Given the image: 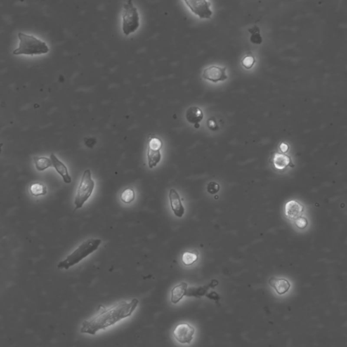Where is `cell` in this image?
I'll list each match as a JSON object with an SVG mask.
<instances>
[{
  "label": "cell",
  "instance_id": "18",
  "mask_svg": "<svg viewBox=\"0 0 347 347\" xmlns=\"http://www.w3.org/2000/svg\"><path fill=\"white\" fill-rule=\"evenodd\" d=\"M35 164L38 171H43L47 168L53 166L51 159L45 157H35Z\"/></svg>",
  "mask_w": 347,
  "mask_h": 347
},
{
  "label": "cell",
  "instance_id": "27",
  "mask_svg": "<svg viewBox=\"0 0 347 347\" xmlns=\"http://www.w3.org/2000/svg\"><path fill=\"white\" fill-rule=\"evenodd\" d=\"M279 149H280L281 152H282L283 154H285V153L288 152V151H289V147L287 144L282 143L280 146H279Z\"/></svg>",
  "mask_w": 347,
  "mask_h": 347
},
{
  "label": "cell",
  "instance_id": "12",
  "mask_svg": "<svg viewBox=\"0 0 347 347\" xmlns=\"http://www.w3.org/2000/svg\"><path fill=\"white\" fill-rule=\"evenodd\" d=\"M272 162L274 168L279 171H284L289 166L294 167V164L291 162V157L284 154L275 153L272 159Z\"/></svg>",
  "mask_w": 347,
  "mask_h": 347
},
{
  "label": "cell",
  "instance_id": "24",
  "mask_svg": "<svg viewBox=\"0 0 347 347\" xmlns=\"http://www.w3.org/2000/svg\"><path fill=\"white\" fill-rule=\"evenodd\" d=\"M207 191L212 195H215L220 191V185L216 182H211L208 185Z\"/></svg>",
  "mask_w": 347,
  "mask_h": 347
},
{
  "label": "cell",
  "instance_id": "19",
  "mask_svg": "<svg viewBox=\"0 0 347 347\" xmlns=\"http://www.w3.org/2000/svg\"><path fill=\"white\" fill-rule=\"evenodd\" d=\"M248 31L251 34L250 41L251 43L255 45H260L263 43V39L260 34V29L258 26L254 25V27L248 29Z\"/></svg>",
  "mask_w": 347,
  "mask_h": 347
},
{
  "label": "cell",
  "instance_id": "2",
  "mask_svg": "<svg viewBox=\"0 0 347 347\" xmlns=\"http://www.w3.org/2000/svg\"><path fill=\"white\" fill-rule=\"evenodd\" d=\"M101 243L102 240L100 239L90 238L87 239L85 242L81 243L80 245L78 246L70 254H69L65 259L60 261L57 265V267L58 269L69 270L70 267L77 265L84 258L96 251Z\"/></svg>",
  "mask_w": 347,
  "mask_h": 347
},
{
  "label": "cell",
  "instance_id": "16",
  "mask_svg": "<svg viewBox=\"0 0 347 347\" xmlns=\"http://www.w3.org/2000/svg\"><path fill=\"white\" fill-rule=\"evenodd\" d=\"M160 150L161 149L151 148L148 147L147 159H148L149 167L151 169L155 167L160 162L161 159Z\"/></svg>",
  "mask_w": 347,
  "mask_h": 347
},
{
  "label": "cell",
  "instance_id": "10",
  "mask_svg": "<svg viewBox=\"0 0 347 347\" xmlns=\"http://www.w3.org/2000/svg\"><path fill=\"white\" fill-rule=\"evenodd\" d=\"M305 208L301 203L296 200H291L286 204L285 212L288 218L296 220L303 214Z\"/></svg>",
  "mask_w": 347,
  "mask_h": 347
},
{
  "label": "cell",
  "instance_id": "5",
  "mask_svg": "<svg viewBox=\"0 0 347 347\" xmlns=\"http://www.w3.org/2000/svg\"><path fill=\"white\" fill-rule=\"evenodd\" d=\"M95 181L92 178V174L90 170H86L81 178L80 183L78 187L77 194L75 198V210L79 209L88 199L90 198L95 189Z\"/></svg>",
  "mask_w": 347,
  "mask_h": 347
},
{
  "label": "cell",
  "instance_id": "28",
  "mask_svg": "<svg viewBox=\"0 0 347 347\" xmlns=\"http://www.w3.org/2000/svg\"><path fill=\"white\" fill-rule=\"evenodd\" d=\"M194 126H195V128H199V126H199V124H196L194 125Z\"/></svg>",
  "mask_w": 347,
  "mask_h": 347
},
{
  "label": "cell",
  "instance_id": "26",
  "mask_svg": "<svg viewBox=\"0 0 347 347\" xmlns=\"http://www.w3.org/2000/svg\"><path fill=\"white\" fill-rule=\"evenodd\" d=\"M206 296L212 300H214V301H218V300L220 299L219 295L215 292V291H211L209 294H206Z\"/></svg>",
  "mask_w": 347,
  "mask_h": 347
},
{
  "label": "cell",
  "instance_id": "6",
  "mask_svg": "<svg viewBox=\"0 0 347 347\" xmlns=\"http://www.w3.org/2000/svg\"><path fill=\"white\" fill-rule=\"evenodd\" d=\"M189 9L201 19H211L213 15L211 3L208 0H183Z\"/></svg>",
  "mask_w": 347,
  "mask_h": 347
},
{
  "label": "cell",
  "instance_id": "13",
  "mask_svg": "<svg viewBox=\"0 0 347 347\" xmlns=\"http://www.w3.org/2000/svg\"><path fill=\"white\" fill-rule=\"evenodd\" d=\"M185 117L191 124H199L204 119V113L199 107L192 106L187 109Z\"/></svg>",
  "mask_w": 347,
  "mask_h": 347
},
{
  "label": "cell",
  "instance_id": "22",
  "mask_svg": "<svg viewBox=\"0 0 347 347\" xmlns=\"http://www.w3.org/2000/svg\"><path fill=\"white\" fill-rule=\"evenodd\" d=\"M120 198L121 200L125 204H130V203L133 202L135 199V191L131 188L125 189L124 192L121 193Z\"/></svg>",
  "mask_w": 347,
  "mask_h": 347
},
{
  "label": "cell",
  "instance_id": "14",
  "mask_svg": "<svg viewBox=\"0 0 347 347\" xmlns=\"http://www.w3.org/2000/svg\"><path fill=\"white\" fill-rule=\"evenodd\" d=\"M270 286L273 287L276 292L279 295L286 294L290 289V284L287 279H277L272 277L269 281Z\"/></svg>",
  "mask_w": 347,
  "mask_h": 347
},
{
  "label": "cell",
  "instance_id": "20",
  "mask_svg": "<svg viewBox=\"0 0 347 347\" xmlns=\"http://www.w3.org/2000/svg\"><path fill=\"white\" fill-rule=\"evenodd\" d=\"M198 252L197 251H185L182 256V262L186 266H190L197 261Z\"/></svg>",
  "mask_w": 347,
  "mask_h": 347
},
{
  "label": "cell",
  "instance_id": "3",
  "mask_svg": "<svg viewBox=\"0 0 347 347\" xmlns=\"http://www.w3.org/2000/svg\"><path fill=\"white\" fill-rule=\"evenodd\" d=\"M19 46L14 50V55H40L49 53V47L44 41L31 35L19 33Z\"/></svg>",
  "mask_w": 347,
  "mask_h": 347
},
{
  "label": "cell",
  "instance_id": "1",
  "mask_svg": "<svg viewBox=\"0 0 347 347\" xmlns=\"http://www.w3.org/2000/svg\"><path fill=\"white\" fill-rule=\"evenodd\" d=\"M138 305V300L134 298L130 303L119 302L114 306L106 308L101 306L99 313L81 324L80 331L84 334H96L100 329L114 325L121 319L131 316Z\"/></svg>",
  "mask_w": 347,
  "mask_h": 347
},
{
  "label": "cell",
  "instance_id": "17",
  "mask_svg": "<svg viewBox=\"0 0 347 347\" xmlns=\"http://www.w3.org/2000/svg\"><path fill=\"white\" fill-rule=\"evenodd\" d=\"M218 282L217 280H212L210 285L207 286H204V287H200L199 289H189V291L187 292V296H196V297H199V296H204V295L206 294L208 289L210 288L212 289H214L215 286L218 285Z\"/></svg>",
  "mask_w": 347,
  "mask_h": 347
},
{
  "label": "cell",
  "instance_id": "11",
  "mask_svg": "<svg viewBox=\"0 0 347 347\" xmlns=\"http://www.w3.org/2000/svg\"><path fill=\"white\" fill-rule=\"evenodd\" d=\"M50 159L53 162V167L55 168L57 173L62 176L63 181L65 183L69 184L72 183V177L69 175L68 169L61 161L59 160L56 155L54 154L50 155Z\"/></svg>",
  "mask_w": 347,
  "mask_h": 347
},
{
  "label": "cell",
  "instance_id": "4",
  "mask_svg": "<svg viewBox=\"0 0 347 347\" xmlns=\"http://www.w3.org/2000/svg\"><path fill=\"white\" fill-rule=\"evenodd\" d=\"M140 27V16L138 9L132 0L124 5L122 12V31L126 36L134 34Z\"/></svg>",
  "mask_w": 347,
  "mask_h": 347
},
{
  "label": "cell",
  "instance_id": "15",
  "mask_svg": "<svg viewBox=\"0 0 347 347\" xmlns=\"http://www.w3.org/2000/svg\"><path fill=\"white\" fill-rule=\"evenodd\" d=\"M187 283L182 282L175 286L171 291V303L177 304L185 296H187Z\"/></svg>",
  "mask_w": 347,
  "mask_h": 347
},
{
  "label": "cell",
  "instance_id": "21",
  "mask_svg": "<svg viewBox=\"0 0 347 347\" xmlns=\"http://www.w3.org/2000/svg\"><path fill=\"white\" fill-rule=\"evenodd\" d=\"M30 192L31 195L38 197V196L46 195L47 189L43 184L34 183L31 185Z\"/></svg>",
  "mask_w": 347,
  "mask_h": 347
},
{
  "label": "cell",
  "instance_id": "7",
  "mask_svg": "<svg viewBox=\"0 0 347 347\" xmlns=\"http://www.w3.org/2000/svg\"><path fill=\"white\" fill-rule=\"evenodd\" d=\"M194 334L195 328L187 323H182L177 325L173 332L174 336L176 341L182 344H190L193 338Z\"/></svg>",
  "mask_w": 347,
  "mask_h": 347
},
{
  "label": "cell",
  "instance_id": "23",
  "mask_svg": "<svg viewBox=\"0 0 347 347\" xmlns=\"http://www.w3.org/2000/svg\"><path fill=\"white\" fill-rule=\"evenodd\" d=\"M255 61L256 60H255L254 57L251 55H248L243 58L242 64L244 68L251 69L254 66Z\"/></svg>",
  "mask_w": 347,
  "mask_h": 347
},
{
  "label": "cell",
  "instance_id": "25",
  "mask_svg": "<svg viewBox=\"0 0 347 347\" xmlns=\"http://www.w3.org/2000/svg\"><path fill=\"white\" fill-rule=\"evenodd\" d=\"M295 224H296L298 228L303 230V229L306 228L307 225H308V220L305 217L301 216L297 219L295 220Z\"/></svg>",
  "mask_w": 347,
  "mask_h": 347
},
{
  "label": "cell",
  "instance_id": "9",
  "mask_svg": "<svg viewBox=\"0 0 347 347\" xmlns=\"http://www.w3.org/2000/svg\"><path fill=\"white\" fill-rule=\"evenodd\" d=\"M169 199L171 202L172 210L175 216L182 218L185 214V208L182 204L179 194L175 189H171L169 193Z\"/></svg>",
  "mask_w": 347,
  "mask_h": 347
},
{
  "label": "cell",
  "instance_id": "8",
  "mask_svg": "<svg viewBox=\"0 0 347 347\" xmlns=\"http://www.w3.org/2000/svg\"><path fill=\"white\" fill-rule=\"evenodd\" d=\"M226 70V67H220L215 65L211 66V67L204 69L202 74V78L213 83L224 81L228 79Z\"/></svg>",
  "mask_w": 347,
  "mask_h": 347
}]
</instances>
